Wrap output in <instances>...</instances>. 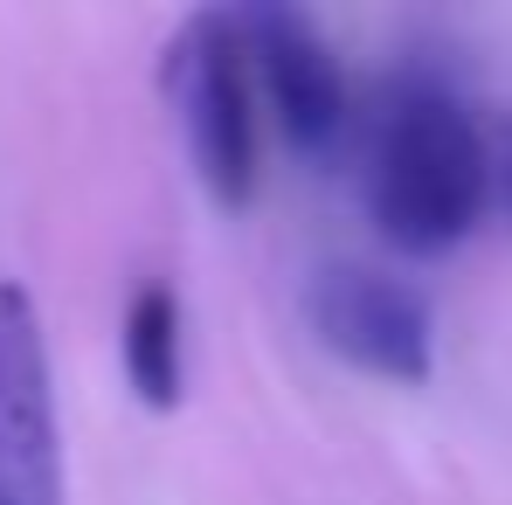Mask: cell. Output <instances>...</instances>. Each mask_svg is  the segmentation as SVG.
Instances as JSON below:
<instances>
[{
  "mask_svg": "<svg viewBox=\"0 0 512 505\" xmlns=\"http://www.w3.org/2000/svg\"><path fill=\"white\" fill-rule=\"evenodd\" d=\"M485 180H492V208L512 222V111L485 118Z\"/></svg>",
  "mask_w": 512,
  "mask_h": 505,
  "instance_id": "obj_7",
  "label": "cell"
},
{
  "mask_svg": "<svg viewBox=\"0 0 512 505\" xmlns=\"http://www.w3.org/2000/svg\"><path fill=\"white\" fill-rule=\"evenodd\" d=\"M305 319L326 353H340L346 367H360L374 381L423 388L436 367V312L395 270H367V263L319 270L305 291Z\"/></svg>",
  "mask_w": 512,
  "mask_h": 505,
  "instance_id": "obj_4",
  "label": "cell"
},
{
  "mask_svg": "<svg viewBox=\"0 0 512 505\" xmlns=\"http://www.w3.org/2000/svg\"><path fill=\"white\" fill-rule=\"evenodd\" d=\"M167 97L187 132V160L201 173L215 208H250L256 201V70L243 49V28L229 7H201L180 21L167 42Z\"/></svg>",
  "mask_w": 512,
  "mask_h": 505,
  "instance_id": "obj_2",
  "label": "cell"
},
{
  "mask_svg": "<svg viewBox=\"0 0 512 505\" xmlns=\"http://www.w3.org/2000/svg\"><path fill=\"white\" fill-rule=\"evenodd\" d=\"M125 381L139 388L146 409L167 416L187 388V312H180V291L173 284H139L132 305H125Z\"/></svg>",
  "mask_w": 512,
  "mask_h": 505,
  "instance_id": "obj_6",
  "label": "cell"
},
{
  "mask_svg": "<svg viewBox=\"0 0 512 505\" xmlns=\"http://www.w3.org/2000/svg\"><path fill=\"white\" fill-rule=\"evenodd\" d=\"M236 28H243L256 97L270 104L277 139L298 160H333L353 125V97H346V70L333 42L319 35V21L305 7L263 0V7H236Z\"/></svg>",
  "mask_w": 512,
  "mask_h": 505,
  "instance_id": "obj_3",
  "label": "cell"
},
{
  "mask_svg": "<svg viewBox=\"0 0 512 505\" xmlns=\"http://www.w3.org/2000/svg\"><path fill=\"white\" fill-rule=\"evenodd\" d=\"M367 208L402 256H450L478 229V215L492 208L485 118H471V104L450 84H395L367 160Z\"/></svg>",
  "mask_w": 512,
  "mask_h": 505,
  "instance_id": "obj_1",
  "label": "cell"
},
{
  "mask_svg": "<svg viewBox=\"0 0 512 505\" xmlns=\"http://www.w3.org/2000/svg\"><path fill=\"white\" fill-rule=\"evenodd\" d=\"M63 499V443H56V381L35 298L0 277V505Z\"/></svg>",
  "mask_w": 512,
  "mask_h": 505,
  "instance_id": "obj_5",
  "label": "cell"
}]
</instances>
